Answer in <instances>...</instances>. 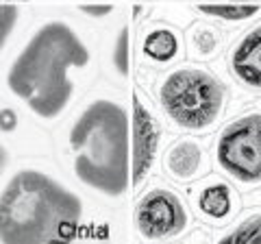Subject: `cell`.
Returning a JSON list of instances; mask_svg holds the SVG:
<instances>
[{"label": "cell", "instance_id": "cell-5", "mask_svg": "<svg viewBox=\"0 0 261 244\" xmlns=\"http://www.w3.org/2000/svg\"><path fill=\"white\" fill-rule=\"evenodd\" d=\"M220 170L242 185L261 183V111H248L220 131L216 142Z\"/></svg>", "mask_w": 261, "mask_h": 244}, {"label": "cell", "instance_id": "cell-11", "mask_svg": "<svg viewBox=\"0 0 261 244\" xmlns=\"http://www.w3.org/2000/svg\"><path fill=\"white\" fill-rule=\"evenodd\" d=\"M142 53L157 66H170L183 55V37L170 24H154L144 33Z\"/></svg>", "mask_w": 261, "mask_h": 244}, {"label": "cell", "instance_id": "cell-9", "mask_svg": "<svg viewBox=\"0 0 261 244\" xmlns=\"http://www.w3.org/2000/svg\"><path fill=\"white\" fill-rule=\"evenodd\" d=\"M228 63L244 87L261 94V24L240 37L228 55Z\"/></svg>", "mask_w": 261, "mask_h": 244}, {"label": "cell", "instance_id": "cell-17", "mask_svg": "<svg viewBox=\"0 0 261 244\" xmlns=\"http://www.w3.org/2000/svg\"><path fill=\"white\" fill-rule=\"evenodd\" d=\"M18 127V113H15L11 107H3L0 109V131L9 133Z\"/></svg>", "mask_w": 261, "mask_h": 244}, {"label": "cell", "instance_id": "cell-20", "mask_svg": "<svg viewBox=\"0 0 261 244\" xmlns=\"http://www.w3.org/2000/svg\"><path fill=\"white\" fill-rule=\"evenodd\" d=\"M20 3H29V0H0V5H20Z\"/></svg>", "mask_w": 261, "mask_h": 244}, {"label": "cell", "instance_id": "cell-3", "mask_svg": "<svg viewBox=\"0 0 261 244\" xmlns=\"http://www.w3.org/2000/svg\"><path fill=\"white\" fill-rule=\"evenodd\" d=\"M72 168L87 188L120 197L128 185V113L120 103H89L68 133Z\"/></svg>", "mask_w": 261, "mask_h": 244}, {"label": "cell", "instance_id": "cell-2", "mask_svg": "<svg viewBox=\"0 0 261 244\" xmlns=\"http://www.w3.org/2000/svg\"><path fill=\"white\" fill-rule=\"evenodd\" d=\"M83 203L39 170L15 173L0 192V244H70Z\"/></svg>", "mask_w": 261, "mask_h": 244}, {"label": "cell", "instance_id": "cell-10", "mask_svg": "<svg viewBox=\"0 0 261 244\" xmlns=\"http://www.w3.org/2000/svg\"><path fill=\"white\" fill-rule=\"evenodd\" d=\"M163 170L178 183H190L196 179L205 177L209 170V159L205 149L196 140H178L168 149L163 157Z\"/></svg>", "mask_w": 261, "mask_h": 244}, {"label": "cell", "instance_id": "cell-19", "mask_svg": "<svg viewBox=\"0 0 261 244\" xmlns=\"http://www.w3.org/2000/svg\"><path fill=\"white\" fill-rule=\"evenodd\" d=\"M7 164H9V153H7V149H5L3 144H0V175L5 173Z\"/></svg>", "mask_w": 261, "mask_h": 244}, {"label": "cell", "instance_id": "cell-6", "mask_svg": "<svg viewBox=\"0 0 261 244\" xmlns=\"http://www.w3.org/2000/svg\"><path fill=\"white\" fill-rule=\"evenodd\" d=\"M190 216L183 201L168 188H152L135 207V227L142 238L163 240L185 231Z\"/></svg>", "mask_w": 261, "mask_h": 244}, {"label": "cell", "instance_id": "cell-4", "mask_svg": "<svg viewBox=\"0 0 261 244\" xmlns=\"http://www.w3.org/2000/svg\"><path fill=\"white\" fill-rule=\"evenodd\" d=\"M159 103L166 116L185 131L202 133L216 127L224 111V85L198 66H178L163 77Z\"/></svg>", "mask_w": 261, "mask_h": 244}, {"label": "cell", "instance_id": "cell-14", "mask_svg": "<svg viewBox=\"0 0 261 244\" xmlns=\"http://www.w3.org/2000/svg\"><path fill=\"white\" fill-rule=\"evenodd\" d=\"M220 244H261V214H255L228 231Z\"/></svg>", "mask_w": 261, "mask_h": 244}, {"label": "cell", "instance_id": "cell-15", "mask_svg": "<svg viewBox=\"0 0 261 244\" xmlns=\"http://www.w3.org/2000/svg\"><path fill=\"white\" fill-rule=\"evenodd\" d=\"M20 20V7L18 5H0V51L9 42L15 24Z\"/></svg>", "mask_w": 261, "mask_h": 244}, {"label": "cell", "instance_id": "cell-16", "mask_svg": "<svg viewBox=\"0 0 261 244\" xmlns=\"http://www.w3.org/2000/svg\"><path fill=\"white\" fill-rule=\"evenodd\" d=\"M113 66L122 77L128 75V29L124 27L113 44Z\"/></svg>", "mask_w": 261, "mask_h": 244}, {"label": "cell", "instance_id": "cell-12", "mask_svg": "<svg viewBox=\"0 0 261 244\" xmlns=\"http://www.w3.org/2000/svg\"><path fill=\"white\" fill-rule=\"evenodd\" d=\"M187 46L194 59H211L220 51V33L216 27L198 22L187 31Z\"/></svg>", "mask_w": 261, "mask_h": 244}, {"label": "cell", "instance_id": "cell-1", "mask_svg": "<svg viewBox=\"0 0 261 244\" xmlns=\"http://www.w3.org/2000/svg\"><path fill=\"white\" fill-rule=\"evenodd\" d=\"M89 48L65 22H48L11 63L7 85L42 120H57L74 96L72 70L89 66Z\"/></svg>", "mask_w": 261, "mask_h": 244}, {"label": "cell", "instance_id": "cell-18", "mask_svg": "<svg viewBox=\"0 0 261 244\" xmlns=\"http://www.w3.org/2000/svg\"><path fill=\"white\" fill-rule=\"evenodd\" d=\"M81 11L87 13L89 18H107L113 11V5H81Z\"/></svg>", "mask_w": 261, "mask_h": 244}, {"label": "cell", "instance_id": "cell-21", "mask_svg": "<svg viewBox=\"0 0 261 244\" xmlns=\"http://www.w3.org/2000/svg\"><path fill=\"white\" fill-rule=\"evenodd\" d=\"M231 3H248V5H259L261 0H231Z\"/></svg>", "mask_w": 261, "mask_h": 244}, {"label": "cell", "instance_id": "cell-7", "mask_svg": "<svg viewBox=\"0 0 261 244\" xmlns=\"http://www.w3.org/2000/svg\"><path fill=\"white\" fill-rule=\"evenodd\" d=\"M130 137H133V185H142V181L152 170V164L159 153L161 142V127L152 111L142 103L140 96H133V127H130Z\"/></svg>", "mask_w": 261, "mask_h": 244}, {"label": "cell", "instance_id": "cell-8", "mask_svg": "<svg viewBox=\"0 0 261 244\" xmlns=\"http://www.w3.org/2000/svg\"><path fill=\"white\" fill-rule=\"evenodd\" d=\"M192 201L198 214L216 225L228 223L240 209V201L233 185L218 177H209L200 185H196L192 190Z\"/></svg>", "mask_w": 261, "mask_h": 244}, {"label": "cell", "instance_id": "cell-13", "mask_svg": "<svg viewBox=\"0 0 261 244\" xmlns=\"http://www.w3.org/2000/svg\"><path fill=\"white\" fill-rule=\"evenodd\" d=\"M202 15L218 18L224 22H244L250 20L261 11V5H248V3H198L196 5Z\"/></svg>", "mask_w": 261, "mask_h": 244}]
</instances>
